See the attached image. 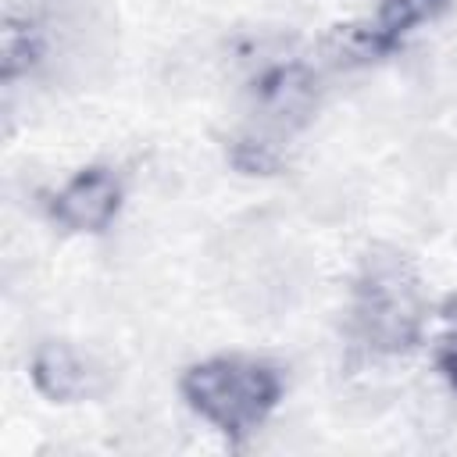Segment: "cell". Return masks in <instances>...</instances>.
<instances>
[{
    "label": "cell",
    "instance_id": "5",
    "mask_svg": "<svg viewBox=\"0 0 457 457\" xmlns=\"http://www.w3.org/2000/svg\"><path fill=\"white\" fill-rule=\"evenodd\" d=\"M32 386L54 403H75L100 389V371L68 343H43L29 364Z\"/></svg>",
    "mask_w": 457,
    "mask_h": 457
},
{
    "label": "cell",
    "instance_id": "6",
    "mask_svg": "<svg viewBox=\"0 0 457 457\" xmlns=\"http://www.w3.org/2000/svg\"><path fill=\"white\" fill-rule=\"evenodd\" d=\"M39 57H43V36H39V29L32 21L7 18V25H4V57H0L4 82H14L18 75H25Z\"/></svg>",
    "mask_w": 457,
    "mask_h": 457
},
{
    "label": "cell",
    "instance_id": "4",
    "mask_svg": "<svg viewBox=\"0 0 457 457\" xmlns=\"http://www.w3.org/2000/svg\"><path fill=\"white\" fill-rule=\"evenodd\" d=\"M450 0H378L375 18L368 25H350L343 43L353 57H382L393 54L418 25L432 21Z\"/></svg>",
    "mask_w": 457,
    "mask_h": 457
},
{
    "label": "cell",
    "instance_id": "7",
    "mask_svg": "<svg viewBox=\"0 0 457 457\" xmlns=\"http://www.w3.org/2000/svg\"><path fill=\"white\" fill-rule=\"evenodd\" d=\"M436 364H439L443 378L457 389V300L450 303V311H446V318H443V336H439Z\"/></svg>",
    "mask_w": 457,
    "mask_h": 457
},
{
    "label": "cell",
    "instance_id": "1",
    "mask_svg": "<svg viewBox=\"0 0 457 457\" xmlns=\"http://www.w3.org/2000/svg\"><path fill=\"white\" fill-rule=\"evenodd\" d=\"M182 400L232 446L253 436L282 400V375L261 357L225 353L182 371Z\"/></svg>",
    "mask_w": 457,
    "mask_h": 457
},
{
    "label": "cell",
    "instance_id": "2",
    "mask_svg": "<svg viewBox=\"0 0 457 457\" xmlns=\"http://www.w3.org/2000/svg\"><path fill=\"white\" fill-rule=\"evenodd\" d=\"M425 318L421 282L396 250L368 253L353 286V332L375 353H403L418 343Z\"/></svg>",
    "mask_w": 457,
    "mask_h": 457
},
{
    "label": "cell",
    "instance_id": "3",
    "mask_svg": "<svg viewBox=\"0 0 457 457\" xmlns=\"http://www.w3.org/2000/svg\"><path fill=\"white\" fill-rule=\"evenodd\" d=\"M121 207V179L104 168L89 164L75 171L54 196H50V214L71 232H100L114 221Z\"/></svg>",
    "mask_w": 457,
    "mask_h": 457
}]
</instances>
